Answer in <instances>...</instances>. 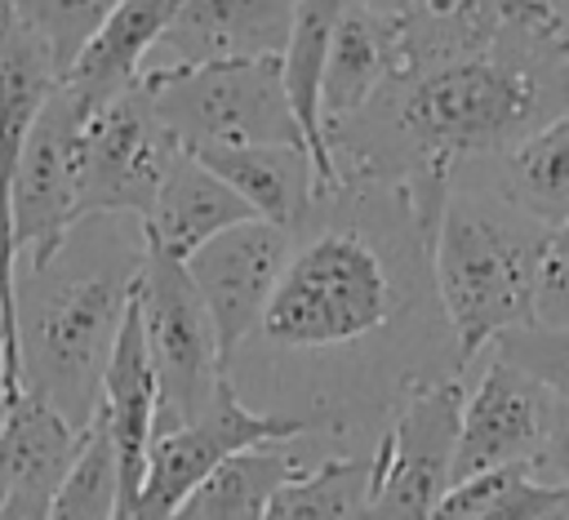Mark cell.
Returning <instances> with one entry per match:
<instances>
[{"label": "cell", "mask_w": 569, "mask_h": 520, "mask_svg": "<svg viewBox=\"0 0 569 520\" xmlns=\"http://www.w3.org/2000/svg\"><path fill=\"white\" fill-rule=\"evenodd\" d=\"M418 4H427V9H436V13H445L453 0H418Z\"/></svg>", "instance_id": "cell-31"}, {"label": "cell", "mask_w": 569, "mask_h": 520, "mask_svg": "<svg viewBox=\"0 0 569 520\" xmlns=\"http://www.w3.org/2000/svg\"><path fill=\"white\" fill-rule=\"evenodd\" d=\"M298 440L280 444H253L222 467H213L169 520H262L271 498L307 471L302 453L293 449Z\"/></svg>", "instance_id": "cell-18"}, {"label": "cell", "mask_w": 569, "mask_h": 520, "mask_svg": "<svg viewBox=\"0 0 569 520\" xmlns=\"http://www.w3.org/2000/svg\"><path fill=\"white\" fill-rule=\"evenodd\" d=\"M382 84H387V53H382V36H378V13L369 0H360L342 13L333 44H329V62H325V80H320L325 129L365 111Z\"/></svg>", "instance_id": "cell-21"}, {"label": "cell", "mask_w": 569, "mask_h": 520, "mask_svg": "<svg viewBox=\"0 0 569 520\" xmlns=\"http://www.w3.org/2000/svg\"><path fill=\"white\" fill-rule=\"evenodd\" d=\"M133 298L156 373V436H169L209 409L213 391L227 378V360L213 320L196 298L182 262L164 258L147 240H142V271Z\"/></svg>", "instance_id": "cell-6"}, {"label": "cell", "mask_w": 569, "mask_h": 520, "mask_svg": "<svg viewBox=\"0 0 569 520\" xmlns=\"http://www.w3.org/2000/svg\"><path fill=\"white\" fill-rule=\"evenodd\" d=\"M0 520H49V498L9 493V498H0Z\"/></svg>", "instance_id": "cell-29"}, {"label": "cell", "mask_w": 569, "mask_h": 520, "mask_svg": "<svg viewBox=\"0 0 569 520\" xmlns=\"http://www.w3.org/2000/svg\"><path fill=\"white\" fill-rule=\"evenodd\" d=\"M0 9H4V4H0Z\"/></svg>", "instance_id": "cell-32"}, {"label": "cell", "mask_w": 569, "mask_h": 520, "mask_svg": "<svg viewBox=\"0 0 569 520\" xmlns=\"http://www.w3.org/2000/svg\"><path fill=\"white\" fill-rule=\"evenodd\" d=\"M551 409H556V396H547L533 378L511 369L502 356H489L480 369V382L462 396L449 484L498 471V467H529L547 440Z\"/></svg>", "instance_id": "cell-12"}, {"label": "cell", "mask_w": 569, "mask_h": 520, "mask_svg": "<svg viewBox=\"0 0 569 520\" xmlns=\"http://www.w3.org/2000/svg\"><path fill=\"white\" fill-rule=\"evenodd\" d=\"M289 253H293V231L262 222V218H249L240 227L218 231L209 244H200L182 262L196 298L204 302V311L213 320V333H218L227 364H231L236 347L262 329V316L276 298V284L289 267Z\"/></svg>", "instance_id": "cell-11"}, {"label": "cell", "mask_w": 569, "mask_h": 520, "mask_svg": "<svg viewBox=\"0 0 569 520\" xmlns=\"http://www.w3.org/2000/svg\"><path fill=\"white\" fill-rule=\"evenodd\" d=\"M493 178L489 187L529 222L538 227H560L569 218V111L493 156Z\"/></svg>", "instance_id": "cell-20"}, {"label": "cell", "mask_w": 569, "mask_h": 520, "mask_svg": "<svg viewBox=\"0 0 569 520\" xmlns=\"http://www.w3.org/2000/svg\"><path fill=\"white\" fill-rule=\"evenodd\" d=\"M116 4L120 0H4V9L22 27H31L40 36V44L49 49L58 76H67V67L98 36V27L111 18Z\"/></svg>", "instance_id": "cell-24"}, {"label": "cell", "mask_w": 569, "mask_h": 520, "mask_svg": "<svg viewBox=\"0 0 569 520\" xmlns=\"http://www.w3.org/2000/svg\"><path fill=\"white\" fill-rule=\"evenodd\" d=\"M533 324L569 329V218L547 231L538 280H533Z\"/></svg>", "instance_id": "cell-26"}, {"label": "cell", "mask_w": 569, "mask_h": 520, "mask_svg": "<svg viewBox=\"0 0 569 520\" xmlns=\"http://www.w3.org/2000/svg\"><path fill=\"white\" fill-rule=\"evenodd\" d=\"M178 4L182 0H120L111 9V18L98 27V36L80 49V58L67 67V76L58 84L84 120L138 84V76H142L156 40L169 31Z\"/></svg>", "instance_id": "cell-14"}, {"label": "cell", "mask_w": 569, "mask_h": 520, "mask_svg": "<svg viewBox=\"0 0 569 520\" xmlns=\"http://www.w3.org/2000/svg\"><path fill=\"white\" fill-rule=\"evenodd\" d=\"M18 391L9 387V378H4V351H0V431H4V418H9V400H13Z\"/></svg>", "instance_id": "cell-30"}, {"label": "cell", "mask_w": 569, "mask_h": 520, "mask_svg": "<svg viewBox=\"0 0 569 520\" xmlns=\"http://www.w3.org/2000/svg\"><path fill=\"white\" fill-rule=\"evenodd\" d=\"M529 476L538 484H551V489L569 493V404L565 400H556V409H551V427H547V440H542L538 458L529 462Z\"/></svg>", "instance_id": "cell-28"}, {"label": "cell", "mask_w": 569, "mask_h": 520, "mask_svg": "<svg viewBox=\"0 0 569 520\" xmlns=\"http://www.w3.org/2000/svg\"><path fill=\"white\" fill-rule=\"evenodd\" d=\"M547 227L516 213L493 187L467 191L449 182L436 236L427 244L440 307L467 369L502 333L533 324V280Z\"/></svg>", "instance_id": "cell-3"}, {"label": "cell", "mask_w": 569, "mask_h": 520, "mask_svg": "<svg viewBox=\"0 0 569 520\" xmlns=\"http://www.w3.org/2000/svg\"><path fill=\"white\" fill-rule=\"evenodd\" d=\"M84 431H71L40 396L18 391L9 400V418L0 431V498L36 493L53 498L67 467L80 453Z\"/></svg>", "instance_id": "cell-19"}, {"label": "cell", "mask_w": 569, "mask_h": 520, "mask_svg": "<svg viewBox=\"0 0 569 520\" xmlns=\"http://www.w3.org/2000/svg\"><path fill=\"white\" fill-rule=\"evenodd\" d=\"M360 4V0H298L293 4V27L280 53V76H284V98L289 111L302 129V147L316 173V200L338 191V173L329 160V142H325V120H320V80H325V62H329V44L333 31L342 22V13Z\"/></svg>", "instance_id": "cell-16"}, {"label": "cell", "mask_w": 569, "mask_h": 520, "mask_svg": "<svg viewBox=\"0 0 569 520\" xmlns=\"http://www.w3.org/2000/svg\"><path fill=\"white\" fill-rule=\"evenodd\" d=\"M249 218H253L249 204L227 182H218L196 156L182 151L173 160V169L164 173V182H160V191L142 218V240L151 249H160L164 258L187 262L218 231L240 227Z\"/></svg>", "instance_id": "cell-15"}, {"label": "cell", "mask_w": 569, "mask_h": 520, "mask_svg": "<svg viewBox=\"0 0 569 520\" xmlns=\"http://www.w3.org/2000/svg\"><path fill=\"white\" fill-rule=\"evenodd\" d=\"M262 520H369V458H325L289 480Z\"/></svg>", "instance_id": "cell-22"}, {"label": "cell", "mask_w": 569, "mask_h": 520, "mask_svg": "<svg viewBox=\"0 0 569 520\" xmlns=\"http://www.w3.org/2000/svg\"><path fill=\"white\" fill-rule=\"evenodd\" d=\"M196 160L218 182H227L253 218L276 222L284 231H293L316 200V173L302 147H218L196 151Z\"/></svg>", "instance_id": "cell-17"}, {"label": "cell", "mask_w": 569, "mask_h": 520, "mask_svg": "<svg viewBox=\"0 0 569 520\" xmlns=\"http://www.w3.org/2000/svg\"><path fill=\"white\" fill-rule=\"evenodd\" d=\"M80 129L84 116L76 111V102L53 89L22 142L4 196L13 271L44 267L62 249L67 231L80 222Z\"/></svg>", "instance_id": "cell-8"}, {"label": "cell", "mask_w": 569, "mask_h": 520, "mask_svg": "<svg viewBox=\"0 0 569 520\" xmlns=\"http://www.w3.org/2000/svg\"><path fill=\"white\" fill-rule=\"evenodd\" d=\"M569 493L565 489H551V484H538L533 476H525L507 498H498L493 507H485L480 516L471 520H547L556 507H565Z\"/></svg>", "instance_id": "cell-27"}, {"label": "cell", "mask_w": 569, "mask_h": 520, "mask_svg": "<svg viewBox=\"0 0 569 520\" xmlns=\"http://www.w3.org/2000/svg\"><path fill=\"white\" fill-rule=\"evenodd\" d=\"M307 431H316V418H284V413H253L231 378H222V387L213 391L209 409L169 431L156 436L147 449V476H142V493L129 520H169L182 498L227 458L253 449V444H280V440H302Z\"/></svg>", "instance_id": "cell-10"}, {"label": "cell", "mask_w": 569, "mask_h": 520, "mask_svg": "<svg viewBox=\"0 0 569 520\" xmlns=\"http://www.w3.org/2000/svg\"><path fill=\"white\" fill-rule=\"evenodd\" d=\"M569 111V22L551 0H507L485 53L427 80L378 89L342 124L325 129L338 187L396 182L422 236H436L458 164L502 156Z\"/></svg>", "instance_id": "cell-1"}, {"label": "cell", "mask_w": 569, "mask_h": 520, "mask_svg": "<svg viewBox=\"0 0 569 520\" xmlns=\"http://www.w3.org/2000/svg\"><path fill=\"white\" fill-rule=\"evenodd\" d=\"M391 311L396 280L382 249L356 227H329L289 253L258 333L276 347L320 351L378 333Z\"/></svg>", "instance_id": "cell-4"}, {"label": "cell", "mask_w": 569, "mask_h": 520, "mask_svg": "<svg viewBox=\"0 0 569 520\" xmlns=\"http://www.w3.org/2000/svg\"><path fill=\"white\" fill-rule=\"evenodd\" d=\"M84 218L62 249L13 280V333L22 391L40 396L71 431H89L102 373L142 271V222Z\"/></svg>", "instance_id": "cell-2"}, {"label": "cell", "mask_w": 569, "mask_h": 520, "mask_svg": "<svg viewBox=\"0 0 569 520\" xmlns=\"http://www.w3.org/2000/svg\"><path fill=\"white\" fill-rule=\"evenodd\" d=\"M493 356H502L511 369L533 378L547 396L569 404V329L520 324L493 342Z\"/></svg>", "instance_id": "cell-25"}, {"label": "cell", "mask_w": 569, "mask_h": 520, "mask_svg": "<svg viewBox=\"0 0 569 520\" xmlns=\"http://www.w3.org/2000/svg\"><path fill=\"white\" fill-rule=\"evenodd\" d=\"M462 382H413L369 458V520H431L458 449Z\"/></svg>", "instance_id": "cell-7"}, {"label": "cell", "mask_w": 569, "mask_h": 520, "mask_svg": "<svg viewBox=\"0 0 569 520\" xmlns=\"http://www.w3.org/2000/svg\"><path fill=\"white\" fill-rule=\"evenodd\" d=\"M138 84L173 142L191 156L218 147H302V129L284 98L280 58L147 67Z\"/></svg>", "instance_id": "cell-5"}, {"label": "cell", "mask_w": 569, "mask_h": 520, "mask_svg": "<svg viewBox=\"0 0 569 520\" xmlns=\"http://www.w3.org/2000/svg\"><path fill=\"white\" fill-rule=\"evenodd\" d=\"M116 507H120V471L107 422L98 413L80 440L76 462L67 467L62 484L49 498V520H116Z\"/></svg>", "instance_id": "cell-23"}, {"label": "cell", "mask_w": 569, "mask_h": 520, "mask_svg": "<svg viewBox=\"0 0 569 520\" xmlns=\"http://www.w3.org/2000/svg\"><path fill=\"white\" fill-rule=\"evenodd\" d=\"M293 4L298 0H182L147 67L280 58L293 27Z\"/></svg>", "instance_id": "cell-13"}, {"label": "cell", "mask_w": 569, "mask_h": 520, "mask_svg": "<svg viewBox=\"0 0 569 520\" xmlns=\"http://www.w3.org/2000/svg\"><path fill=\"white\" fill-rule=\"evenodd\" d=\"M182 147L160 124L142 84L124 89L80 129V222L133 218L142 222L164 173Z\"/></svg>", "instance_id": "cell-9"}]
</instances>
